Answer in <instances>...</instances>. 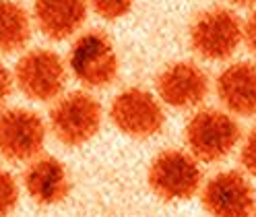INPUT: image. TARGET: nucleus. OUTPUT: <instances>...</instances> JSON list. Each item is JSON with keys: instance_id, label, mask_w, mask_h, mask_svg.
<instances>
[{"instance_id": "nucleus-18", "label": "nucleus", "mask_w": 256, "mask_h": 217, "mask_svg": "<svg viewBox=\"0 0 256 217\" xmlns=\"http://www.w3.org/2000/svg\"><path fill=\"white\" fill-rule=\"evenodd\" d=\"M12 72L0 62V110H4V106L10 98V93H12Z\"/></svg>"}, {"instance_id": "nucleus-8", "label": "nucleus", "mask_w": 256, "mask_h": 217, "mask_svg": "<svg viewBox=\"0 0 256 217\" xmlns=\"http://www.w3.org/2000/svg\"><path fill=\"white\" fill-rule=\"evenodd\" d=\"M48 126L44 118L27 108H4L0 110V155L6 162L27 164L46 145Z\"/></svg>"}, {"instance_id": "nucleus-13", "label": "nucleus", "mask_w": 256, "mask_h": 217, "mask_svg": "<svg viewBox=\"0 0 256 217\" xmlns=\"http://www.w3.org/2000/svg\"><path fill=\"white\" fill-rule=\"evenodd\" d=\"M87 8V0H36L34 21L48 40L62 42L78 34Z\"/></svg>"}, {"instance_id": "nucleus-4", "label": "nucleus", "mask_w": 256, "mask_h": 217, "mask_svg": "<svg viewBox=\"0 0 256 217\" xmlns=\"http://www.w3.org/2000/svg\"><path fill=\"white\" fill-rule=\"evenodd\" d=\"M68 70L87 89H104L116 81L120 62L112 40L104 31H85L70 46Z\"/></svg>"}, {"instance_id": "nucleus-9", "label": "nucleus", "mask_w": 256, "mask_h": 217, "mask_svg": "<svg viewBox=\"0 0 256 217\" xmlns=\"http://www.w3.org/2000/svg\"><path fill=\"white\" fill-rule=\"evenodd\" d=\"M200 203L211 217H252L256 192L246 172L223 170L202 182Z\"/></svg>"}, {"instance_id": "nucleus-17", "label": "nucleus", "mask_w": 256, "mask_h": 217, "mask_svg": "<svg viewBox=\"0 0 256 217\" xmlns=\"http://www.w3.org/2000/svg\"><path fill=\"white\" fill-rule=\"evenodd\" d=\"M240 164L248 176L256 178V126L246 134L242 147H240Z\"/></svg>"}, {"instance_id": "nucleus-5", "label": "nucleus", "mask_w": 256, "mask_h": 217, "mask_svg": "<svg viewBox=\"0 0 256 217\" xmlns=\"http://www.w3.org/2000/svg\"><path fill=\"white\" fill-rule=\"evenodd\" d=\"M244 42L240 17L226 6L202 10L190 27V46L200 58L221 62L236 54Z\"/></svg>"}, {"instance_id": "nucleus-16", "label": "nucleus", "mask_w": 256, "mask_h": 217, "mask_svg": "<svg viewBox=\"0 0 256 217\" xmlns=\"http://www.w3.org/2000/svg\"><path fill=\"white\" fill-rule=\"evenodd\" d=\"M134 0H89V6L106 21H118L130 12Z\"/></svg>"}, {"instance_id": "nucleus-12", "label": "nucleus", "mask_w": 256, "mask_h": 217, "mask_svg": "<svg viewBox=\"0 0 256 217\" xmlns=\"http://www.w3.org/2000/svg\"><path fill=\"white\" fill-rule=\"evenodd\" d=\"M215 91L226 112L240 118L256 116V64L234 62L223 68L215 81Z\"/></svg>"}, {"instance_id": "nucleus-1", "label": "nucleus", "mask_w": 256, "mask_h": 217, "mask_svg": "<svg viewBox=\"0 0 256 217\" xmlns=\"http://www.w3.org/2000/svg\"><path fill=\"white\" fill-rule=\"evenodd\" d=\"M184 138L188 151L200 164H215L240 145L242 130L234 114L217 108H200L188 118Z\"/></svg>"}, {"instance_id": "nucleus-20", "label": "nucleus", "mask_w": 256, "mask_h": 217, "mask_svg": "<svg viewBox=\"0 0 256 217\" xmlns=\"http://www.w3.org/2000/svg\"><path fill=\"white\" fill-rule=\"evenodd\" d=\"M236 6H256V0H230Z\"/></svg>"}, {"instance_id": "nucleus-3", "label": "nucleus", "mask_w": 256, "mask_h": 217, "mask_svg": "<svg viewBox=\"0 0 256 217\" xmlns=\"http://www.w3.org/2000/svg\"><path fill=\"white\" fill-rule=\"evenodd\" d=\"M147 180L155 196L166 203H180L196 196L202 188L200 162L184 149H166L149 166Z\"/></svg>"}, {"instance_id": "nucleus-14", "label": "nucleus", "mask_w": 256, "mask_h": 217, "mask_svg": "<svg viewBox=\"0 0 256 217\" xmlns=\"http://www.w3.org/2000/svg\"><path fill=\"white\" fill-rule=\"evenodd\" d=\"M31 17L23 4L0 0V54L21 52L31 40Z\"/></svg>"}, {"instance_id": "nucleus-6", "label": "nucleus", "mask_w": 256, "mask_h": 217, "mask_svg": "<svg viewBox=\"0 0 256 217\" xmlns=\"http://www.w3.org/2000/svg\"><path fill=\"white\" fill-rule=\"evenodd\" d=\"M66 62L54 50H27L14 64L12 79L31 102H56L66 87Z\"/></svg>"}, {"instance_id": "nucleus-11", "label": "nucleus", "mask_w": 256, "mask_h": 217, "mask_svg": "<svg viewBox=\"0 0 256 217\" xmlns=\"http://www.w3.org/2000/svg\"><path fill=\"white\" fill-rule=\"evenodd\" d=\"M23 186L34 203L52 207L62 203L70 192L68 170L54 155H38L23 172Z\"/></svg>"}, {"instance_id": "nucleus-2", "label": "nucleus", "mask_w": 256, "mask_h": 217, "mask_svg": "<svg viewBox=\"0 0 256 217\" xmlns=\"http://www.w3.org/2000/svg\"><path fill=\"white\" fill-rule=\"evenodd\" d=\"M102 120V104L89 91H70L52 104L48 126L58 143L66 147H81L100 132Z\"/></svg>"}, {"instance_id": "nucleus-10", "label": "nucleus", "mask_w": 256, "mask_h": 217, "mask_svg": "<svg viewBox=\"0 0 256 217\" xmlns=\"http://www.w3.org/2000/svg\"><path fill=\"white\" fill-rule=\"evenodd\" d=\"M155 89L162 104L176 110H192L206 100L211 81L202 66L190 60H180L157 74Z\"/></svg>"}, {"instance_id": "nucleus-21", "label": "nucleus", "mask_w": 256, "mask_h": 217, "mask_svg": "<svg viewBox=\"0 0 256 217\" xmlns=\"http://www.w3.org/2000/svg\"><path fill=\"white\" fill-rule=\"evenodd\" d=\"M252 217H256V211H254V215H252Z\"/></svg>"}, {"instance_id": "nucleus-7", "label": "nucleus", "mask_w": 256, "mask_h": 217, "mask_svg": "<svg viewBox=\"0 0 256 217\" xmlns=\"http://www.w3.org/2000/svg\"><path fill=\"white\" fill-rule=\"evenodd\" d=\"M110 118L122 134L138 141L159 134L166 124L162 100L142 87L120 91L110 106Z\"/></svg>"}, {"instance_id": "nucleus-19", "label": "nucleus", "mask_w": 256, "mask_h": 217, "mask_svg": "<svg viewBox=\"0 0 256 217\" xmlns=\"http://www.w3.org/2000/svg\"><path fill=\"white\" fill-rule=\"evenodd\" d=\"M242 31H244V44H246V48L256 56V10H252L250 17L242 23Z\"/></svg>"}, {"instance_id": "nucleus-15", "label": "nucleus", "mask_w": 256, "mask_h": 217, "mask_svg": "<svg viewBox=\"0 0 256 217\" xmlns=\"http://www.w3.org/2000/svg\"><path fill=\"white\" fill-rule=\"evenodd\" d=\"M19 203V182L6 168L0 166V217H8Z\"/></svg>"}]
</instances>
